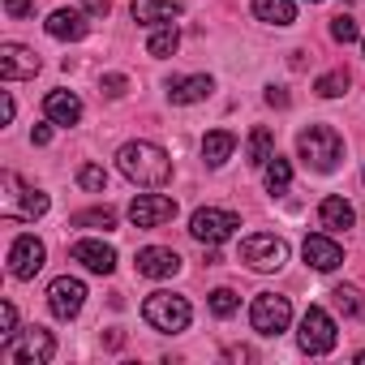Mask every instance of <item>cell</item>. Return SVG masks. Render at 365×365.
<instances>
[{"instance_id": "25", "label": "cell", "mask_w": 365, "mask_h": 365, "mask_svg": "<svg viewBox=\"0 0 365 365\" xmlns=\"http://www.w3.org/2000/svg\"><path fill=\"white\" fill-rule=\"evenodd\" d=\"M288 185H292V163L284 155H271L267 159V190L279 198V194H288Z\"/></svg>"}, {"instance_id": "3", "label": "cell", "mask_w": 365, "mask_h": 365, "mask_svg": "<svg viewBox=\"0 0 365 365\" xmlns=\"http://www.w3.org/2000/svg\"><path fill=\"white\" fill-rule=\"evenodd\" d=\"M142 318H146L155 331L176 335V331H185V327H190L194 305H190L185 297H176V292H150V297L142 301Z\"/></svg>"}, {"instance_id": "34", "label": "cell", "mask_w": 365, "mask_h": 365, "mask_svg": "<svg viewBox=\"0 0 365 365\" xmlns=\"http://www.w3.org/2000/svg\"><path fill=\"white\" fill-rule=\"evenodd\" d=\"M5 14L9 18H31L35 14V0H5Z\"/></svg>"}, {"instance_id": "13", "label": "cell", "mask_w": 365, "mask_h": 365, "mask_svg": "<svg viewBox=\"0 0 365 365\" xmlns=\"http://www.w3.org/2000/svg\"><path fill=\"white\" fill-rule=\"evenodd\" d=\"M301 254H305V262H309L314 271H335V267L344 262V250H339V241H335V237H327V232H314V237H305V241H301Z\"/></svg>"}, {"instance_id": "11", "label": "cell", "mask_w": 365, "mask_h": 365, "mask_svg": "<svg viewBox=\"0 0 365 365\" xmlns=\"http://www.w3.org/2000/svg\"><path fill=\"white\" fill-rule=\"evenodd\" d=\"M43 258H48L43 241L26 232V237H18V241L9 245V275H14V279H35L39 267H43Z\"/></svg>"}, {"instance_id": "5", "label": "cell", "mask_w": 365, "mask_h": 365, "mask_svg": "<svg viewBox=\"0 0 365 365\" xmlns=\"http://www.w3.org/2000/svg\"><path fill=\"white\" fill-rule=\"evenodd\" d=\"M237 258H241L250 271H279V267L288 262V241L275 237V232H254V237L241 241Z\"/></svg>"}, {"instance_id": "30", "label": "cell", "mask_w": 365, "mask_h": 365, "mask_svg": "<svg viewBox=\"0 0 365 365\" xmlns=\"http://www.w3.org/2000/svg\"><path fill=\"white\" fill-rule=\"evenodd\" d=\"M314 91H318L322 99H339V95L348 91V73H344V69H331V73H322V78L314 82Z\"/></svg>"}, {"instance_id": "23", "label": "cell", "mask_w": 365, "mask_h": 365, "mask_svg": "<svg viewBox=\"0 0 365 365\" xmlns=\"http://www.w3.org/2000/svg\"><path fill=\"white\" fill-rule=\"evenodd\" d=\"M245 155H250V163H254V168H267V159L275 155V133L258 125V129L250 133V142H245Z\"/></svg>"}, {"instance_id": "14", "label": "cell", "mask_w": 365, "mask_h": 365, "mask_svg": "<svg viewBox=\"0 0 365 365\" xmlns=\"http://www.w3.org/2000/svg\"><path fill=\"white\" fill-rule=\"evenodd\" d=\"M176 271H180V254L176 250H163V245L138 250V275H146V279H172Z\"/></svg>"}, {"instance_id": "32", "label": "cell", "mask_w": 365, "mask_h": 365, "mask_svg": "<svg viewBox=\"0 0 365 365\" xmlns=\"http://www.w3.org/2000/svg\"><path fill=\"white\" fill-rule=\"evenodd\" d=\"M331 39H335V43H356L361 31H356V22H352L348 14H339V18H331Z\"/></svg>"}, {"instance_id": "15", "label": "cell", "mask_w": 365, "mask_h": 365, "mask_svg": "<svg viewBox=\"0 0 365 365\" xmlns=\"http://www.w3.org/2000/svg\"><path fill=\"white\" fill-rule=\"evenodd\" d=\"M129 14L138 26H168L172 18L185 14V0H133Z\"/></svg>"}, {"instance_id": "28", "label": "cell", "mask_w": 365, "mask_h": 365, "mask_svg": "<svg viewBox=\"0 0 365 365\" xmlns=\"http://www.w3.org/2000/svg\"><path fill=\"white\" fill-rule=\"evenodd\" d=\"M78 185H82L86 194H103V190H108V172H103L99 163H82V168H78Z\"/></svg>"}, {"instance_id": "29", "label": "cell", "mask_w": 365, "mask_h": 365, "mask_svg": "<svg viewBox=\"0 0 365 365\" xmlns=\"http://www.w3.org/2000/svg\"><path fill=\"white\" fill-rule=\"evenodd\" d=\"M176 43H180V35H176L172 26H159V31L150 35V43H146V52L163 61V56H172V52H176Z\"/></svg>"}, {"instance_id": "37", "label": "cell", "mask_w": 365, "mask_h": 365, "mask_svg": "<svg viewBox=\"0 0 365 365\" xmlns=\"http://www.w3.org/2000/svg\"><path fill=\"white\" fill-rule=\"evenodd\" d=\"M267 103H271V108H288V91H279V86H267Z\"/></svg>"}, {"instance_id": "19", "label": "cell", "mask_w": 365, "mask_h": 365, "mask_svg": "<svg viewBox=\"0 0 365 365\" xmlns=\"http://www.w3.org/2000/svg\"><path fill=\"white\" fill-rule=\"evenodd\" d=\"M318 220H322V228H327V232H348V228L356 224V211H352V202H348V198L327 194V198L318 202Z\"/></svg>"}, {"instance_id": "36", "label": "cell", "mask_w": 365, "mask_h": 365, "mask_svg": "<svg viewBox=\"0 0 365 365\" xmlns=\"http://www.w3.org/2000/svg\"><path fill=\"white\" fill-rule=\"evenodd\" d=\"M125 86H129V82H125V73H103V91H108L112 99H116V95H125Z\"/></svg>"}, {"instance_id": "21", "label": "cell", "mask_w": 365, "mask_h": 365, "mask_svg": "<svg viewBox=\"0 0 365 365\" xmlns=\"http://www.w3.org/2000/svg\"><path fill=\"white\" fill-rule=\"evenodd\" d=\"M232 150H237V133H228V129H211V133L202 138V159H207V168H224V163L232 159Z\"/></svg>"}, {"instance_id": "39", "label": "cell", "mask_w": 365, "mask_h": 365, "mask_svg": "<svg viewBox=\"0 0 365 365\" xmlns=\"http://www.w3.org/2000/svg\"><path fill=\"white\" fill-rule=\"evenodd\" d=\"M309 5H322V0H309Z\"/></svg>"}, {"instance_id": "22", "label": "cell", "mask_w": 365, "mask_h": 365, "mask_svg": "<svg viewBox=\"0 0 365 365\" xmlns=\"http://www.w3.org/2000/svg\"><path fill=\"white\" fill-rule=\"evenodd\" d=\"M254 18L267 26H292L297 22V5L292 0H254Z\"/></svg>"}, {"instance_id": "20", "label": "cell", "mask_w": 365, "mask_h": 365, "mask_svg": "<svg viewBox=\"0 0 365 365\" xmlns=\"http://www.w3.org/2000/svg\"><path fill=\"white\" fill-rule=\"evenodd\" d=\"M86 14H78V9H56L52 18H48V35L52 39H69V43H78V39H86Z\"/></svg>"}, {"instance_id": "2", "label": "cell", "mask_w": 365, "mask_h": 365, "mask_svg": "<svg viewBox=\"0 0 365 365\" xmlns=\"http://www.w3.org/2000/svg\"><path fill=\"white\" fill-rule=\"evenodd\" d=\"M297 155L314 172H335L339 159H344V138L331 125H309V129L297 133Z\"/></svg>"}, {"instance_id": "6", "label": "cell", "mask_w": 365, "mask_h": 365, "mask_svg": "<svg viewBox=\"0 0 365 365\" xmlns=\"http://www.w3.org/2000/svg\"><path fill=\"white\" fill-rule=\"evenodd\" d=\"M335 339H339L335 318H331L322 305H309V309H305V318H301V331H297L301 352H309V356H327V352L335 348Z\"/></svg>"}, {"instance_id": "18", "label": "cell", "mask_w": 365, "mask_h": 365, "mask_svg": "<svg viewBox=\"0 0 365 365\" xmlns=\"http://www.w3.org/2000/svg\"><path fill=\"white\" fill-rule=\"evenodd\" d=\"M43 116L52 120V125H78L82 120V99L73 95V91H52L48 99H43Z\"/></svg>"}, {"instance_id": "38", "label": "cell", "mask_w": 365, "mask_h": 365, "mask_svg": "<svg viewBox=\"0 0 365 365\" xmlns=\"http://www.w3.org/2000/svg\"><path fill=\"white\" fill-rule=\"evenodd\" d=\"M31 142H35V146H48V142H52V125H35Z\"/></svg>"}, {"instance_id": "31", "label": "cell", "mask_w": 365, "mask_h": 365, "mask_svg": "<svg viewBox=\"0 0 365 365\" xmlns=\"http://www.w3.org/2000/svg\"><path fill=\"white\" fill-rule=\"evenodd\" d=\"M237 309H241V301H237L232 288H215V292H211V314H215V318H232Z\"/></svg>"}, {"instance_id": "4", "label": "cell", "mask_w": 365, "mask_h": 365, "mask_svg": "<svg viewBox=\"0 0 365 365\" xmlns=\"http://www.w3.org/2000/svg\"><path fill=\"white\" fill-rule=\"evenodd\" d=\"M0 356L14 361V365H48V361L56 356V339H52V331H43V327H26V331H18L14 339L0 344Z\"/></svg>"}, {"instance_id": "24", "label": "cell", "mask_w": 365, "mask_h": 365, "mask_svg": "<svg viewBox=\"0 0 365 365\" xmlns=\"http://www.w3.org/2000/svg\"><path fill=\"white\" fill-rule=\"evenodd\" d=\"M331 301H335V309H339L344 318H365V297H361V288L339 284V288H331Z\"/></svg>"}, {"instance_id": "7", "label": "cell", "mask_w": 365, "mask_h": 365, "mask_svg": "<svg viewBox=\"0 0 365 365\" xmlns=\"http://www.w3.org/2000/svg\"><path fill=\"white\" fill-rule=\"evenodd\" d=\"M288 322H292L288 297H279V292H258V297H254V305H250V327H254L258 335H279V331H288Z\"/></svg>"}, {"instance_id": "10", "label": "cell", "mask_w": 365, "mask_h": 365, "mask_svg": "<svg viewBox=\"0 0 365 365\" xmlns=\"http://www.w3.org/2000/svg\"><path fill=\"white\" fill-rule=\"evenodd\" d=\"M129 220L133 228H163L168 220H176V202L163 194H138L129 202Z\"/></svg>"}, {"instance_id": "33", "label": "cell", "mask_w": 365, "mask_h": 365, "mask_svg": "<svg viewBox=\"0 0 365 365\" xmlns=\"http://www.w3.org/2000/svg\"><path fill=\"white\" fill-rule=\"evenodd\" d=\"M18 335V305L14 301H0V344Z\"/></svg>"}, {"instance_id": "26", "label": "cell", "mask_w": 365, "mask_h": 365, "mask_svg": "<svg viewBox=\"0 0 365 365\" xmlns=\"http://www.w3.org/2000/svg\"><path fill=\"white\" fill-rule=\"evenodd\" d=\"M73 228H91V232H112L116 228V211L112 207H95V211H78L69 220Z\"/></svg>"}, {"instance_id": "16", "label": "cell", "mask_w": 365, "mask_h": 365, "mask_svg": "<svg viewBox=\"0 0 365 365\" xmlns=\"http://www.w3.org/2000/svg\"><path fill=\"white\" fill-rule=\"evenodd\" d=\"M69 258L73 262H82L86 271H95V275H112L116 271V250L112 245H103V241H78L73 250H69Z\"/></svg>"}, {"instance_id": "1", "label": "cell", "mask_w": 365, "mask_h": 365, "mask_svg": "<svg viewBox=\"0 0 365 365\" xmlns=\"http://www.w3.org/2000/svg\"><path fill=\"white\" fill-rule=\"evenodd\" d=\"M116 163H120V172L133 180V185H142V190H159V185H168V176H172V159L155 142H125L120 155H116Z\"/></svg>"}, {"instance_id": "17", "label": "cell", "mask_w": 365, "mask_h": 365, "mask_svg": "<svg viewBox=\"0 0 365 365\" xmlns=\"http://www.w3.org/2000/svg\"><path fill=\"white\" fill-rule=\"evenodd\" d=\"M211 91H215L211 73H194V78H172V82H168V99H172V103H180V108H185V103H202V99H207Z\"/></svg>"}, {"instance_id": "27", "label": "cell", "mask_w": 365, "mask_h": 365, "mask_svg": "<svg viewBox=\"0 0 365 365\" xmlns=\"http://www.w3.org/2000/svg\"><path fill=\"white\" fill-rule=\"evenodd\" d=\"M48 207H52V198L43 190H22V207L14 215L18 220H39V215H48Z\"/></svg>"}, {"instance_id": "35", "label": "cell", "mask_w": 365, "mask_h": 365, "mask_svg": "<svg viewBox=\"0 0 365 365\" xmlns=\"http://www.w3.org/2000/svg\"><path fill=\"white\" fill-rule=\"evenodd\" d=\"M108 9H112V0H82L86 18H108Z\"/></svg>"}, {"instance_id": "8", "label": "cell", "mask_w": 365, "mask_h": 365, "mask_svg": "<svg viewBox=\"0 0 365 365\" xmlns=\"http://www.w3.org/2000/svg\"><path fill=\"white\" fill-rule=\"evenodd\" d=\"M237 228H241V220H237L232 211H220V207H202V211H194V220H190V232H194V241H202V245H224Z\"/></svg>"}, {"instance_id": "9", "label": "cell", "mask_w": 365, "mask_h": 365, "mask_svg": "<svg viewBox=\"0 0 365 365\" xmlns=\"http://www.w3.org/2000/svg\"><path fill=\"white\" fill-rule=\"evenodd\" d=\"M48 305H52V314H56L61 322L78 318V314H82V305H86V284H82V279H73V275L52 279V288H48Z\"/></svg>"}, {"instance_id": "40", "label": "cell", "mask_w": 365, "mask_h": 365, "mask_svg": "<svg viewBox=\"0 0 365 365\" xmlns=\"http://www.w3.org/2000/svg\"><path fill=\"white\" fill-rule=\"evenodd\" d=\"M361 52H365V39H361Z\"/></svg>"}, {"instance_id": "12", "label": "cell", "mask_w": 365, "mask_h": 365, "mask_svg": "<svg viewBox=\"0 0 365 365\" xmlns=\"http://www.w3.org/2000/svg\"><path fill=\"white\" fill-rule=\"evenodd\" d=\"M39 73V56L26 43H0V78L5 82H26Z\"/></svg>"}]
</instances>
